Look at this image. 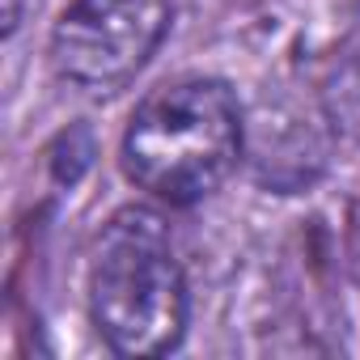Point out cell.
I'll return each mask as SVG.
<instances>
[{"label": "cell", "instance_id": "obj_1", "mask_svg": "<svg viewBox=\"0 0 360 360\" xmlns=\"http://www.w3.org/2000/svg\"><path fill=\"white\" fill-rule=\"evenodd\" d=\"M242 148L246 123L229 81L183 77L136 106L119 157L136 187L169 208H195L229 183Z\"/></svg>", "mask_w": 360, "mask_h": 360}, {"label": "cell", "instance_id": "obj_2", "mask_svg": "<svg viewBox=\"0 0 360 360\" xmlns=\"http://www.w3.org/2000/svg\"><path fill=\"white\" fill-rule=\"evenodd\" d=\"M89 318L102 343L127 360L165 356L183 343L191 292L161 212L127 204L102 225L89 263Z\"/></svg>", "mask_w": 360, "mask_h": 360}, {"label": "cell", "instance_id": "obj_3", "mask_svg": "<svg viewBox=\"0 0 360 360\" xmlns=\"http://www.w3.org/2000/svg\"><path fill=\"white\" fill-rule=\"evenodd\" d=\"M169 22V0H72L51 30V68L89 94H115L144 72Z\"/></svg>", "mask_w": 360, "mask_h": 360}, {"label": "cell", "instance_id": "obj_4", "mask_svg": "<svg viewBox=\"0 0 360 360\" xmlns=\"http://www.w3.org/2000/svg\"><path fill=\"white\" fill-rule=\"evenodd\" d=\"M89 165H94V136H89V127L85 123L81 127H68L51 144V174H56V183L72 187Z\"/></svg>", "mask_w": 360, "mask_h": 360}, {"label": "cell", "instance_id": "obj_5", "mask_svg": "<svg viewBox=\"0 0 360 360\" xmlns=\"http://www.w3.org/2000/svg\"><path fill=\"white\" fill-rule=\"evenodd\" d=\"M18 22H22V0H5V39L18 30Z\"/></svg>", "mask_w": 360, "mask_h": 360}, {"label": "cell", "instance_id": "obj_6", "mask_svg": "<svg viewBox=\"0 0 360 360\" xmlns=\"http://www.w3.org/2000/svg\"><path fill=\"white\" fill-rule=\"evenodd\" d=\"M352 263H356V271H360V208H356V217H352Z\"/></svg>", "mask_w": 360, "mask_h": 360}]
</instances>
